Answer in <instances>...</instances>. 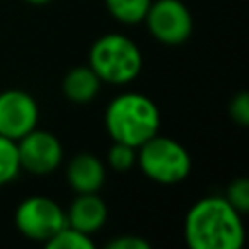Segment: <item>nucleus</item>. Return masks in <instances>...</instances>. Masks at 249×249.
<instances>
[{
    "instance_id": "14",
    "label": "nucleus",
    "mask_w": 249,
    "mask_h": 249,
    "mask_svg": "<svg viewBox=\"0 0 249 249\" xmlns=\"http://www.w3.org/2000/svg\"><path fill=\"white\" fill-rule=\"evenodd\" d=\"M21 171L16 140L0 136V187L8 185Z\"/></svg>"
},
{
    "instance_id": "4",
    "label": "nucleus",
    "mask_w": 249,
    "mask_h": 249,
    "mask_svg": "<svg viewBox=\"0 0 249 249\" xmlns=\"http://www.w3.org/2000/svg\"><path fill=\"white\" fill-rule=\"evenodd\" d=\"M136 150V161L142 173L156 183L173 185L191 173V154L181 142L169 136L154 134Z\"/></svg>"
},
{
    "instance_id": "9",
    "label": "nucleus",
    "mask_w": 249,
    "mask_h": 249,
    "mask_svg": "<svg viewBox=\"0 0 249 249\" xmlns=\"http://www.w3.org/2000/svg\"><path fill=\"white\" fill-rule=\"evenodd\" d=\"M66 214V224L84 231L95 233L107 222V204L97 193H78L76 198L70 202Z\"/></svg>"
},
{
    "instance_id": "5",
    "label": "nucleus",
    "mask_w": 249,
    "mask_h": 249,
    "mask_svg": "<svg viewBox=\"0 0 249 249\" xmlns=\"http://www.w3.org/2000/svg\"><path fill=\"white\" fill-rule=\"evenodd\" d=\"M14 222L23 237L45 243L66 224V214L53 198L35 195L23 198L18 204Z\"/></svg>"
},
{
    "instance_id": "3",
    "label": "nucleus",
    "mask_w": 249,
    "mask_h": 249,
    "mask_svg": "<svg viewBox=\"0 0 249 249\" xmlns=\"http://www.w3.org/2000/svg\"><path fill=\"white\" fill-rule=\"evenodd\" d=\"M88 66L97 74L101 82L123 86L140 74L142 53L130 37L121 33H107L89 47Z\"/></svg>"
},
{
    "instance_id": "2",
    "label": "nucleus",
    "mask_w": 249,
    "mask_h": 249,
    "mask_svg": "<svg viewBox=\"0 0 249 249\" xmlns=\"http://www.w3.org/2000/svg\"><path fill=\"white\" fill-rule=\"evenodd\" d=\"M105 128L115 142L138 148L160 130V109L144 93H121L105 109Z\"/></svg>"
},
{
    "instance_id": "12",
    "label": "nucleus",
    "mask_w": 249,
    "mask_h": 249,
    "mask_svg": "<svg viewBox=\"0 0 249 249\" xmlns=\"http://www.w3.org/2000/svg\"><path fill=\"white\" fill-rule=\"evenodd\" d=\"M152 0H105L109 14L126 25H134L144 21V16L150 8Z\"/></svg>"
},
{
    "instance_id": "6",
    "label": "nucleus",
    "mask_w": 249,
    "mask_h": 249,
    "mask_svg": "<svg viewBox=\"0 0 249 249\" xmlns=\"http://www.w3.org/2000/svg\"><path fill=\"white\" fill-rule=\"evenodd\" d=\"M144 21L150 35L163 45H181L193 33L191 10L181 0H152Z\"/></svg>"
},
{
    "instance_id": "16",
    "label": "nucleus",
    "mask_w": 249,
    "mask_h": 249,
    "mask_svg": "<svg viewBox=\"0 0 249 249\" xmlns=\"http://www.w3.org/2000/svg\"><path fill=\"white\" fill-rule=\"evenodd\" d=\"M224 198H226L239 214H245V212L249 210V181H247L245 177L233 179V181L228 185Z\"/></svg>"
},
{
    "instance_id": "18",
    "label": "nucleus",
    "mask_w": 249,
    "mask_h": 249,
    "mask_svg": "<svg viewBox=\"0 0 249 249\" xmlns=\"http://www.w3.org/2000/svg\"><path fill=\"white\" fill-rule=\"evenodd\" d=\"M105 247L107 249H150V243L134 233H128V235H119V237L107 241Z\"/></svg>"
},
{
    "instance_id": "15",
    "label": "nucleus",
    "mask_w": 249,
    "mask_h": 249,
    "mask_svg": "<svg viewBox=\"0 0 249 249\" xmlns=\"http://www.w3.org/2000/svg\"><path fill=\"white\" fill-rule=\"evenodd\" d=\"M107 163L113 171H119V173L128 171L136 163V148L113 140V144L107 152Z\"/></svg>"
},
{
    "instance_id": "13",
    "label": "nucleus",
    "mask_w": 249,
    "mask_h": 249,
    "mask_svg": "<svg viewBox=\"0 0 249 249\" xmlns=\"http://www.w3.org/2000/svg\"><path fill=\"white\" fill-rule=\"evenodd\" d=\"M45 245L49 249H93L95 243L89 233H84L68 224H64L54 235H51Z\"/></svg>"
},
{
    "instance_id": "1",
    "label": "nucleus",
    "mask_w": 249,
    "mask_h": 249,
    "mask_svg": "<svg viewBox=\"0 0 249 249\" xmlns=\"http://www.w3.org/2000/svg\"><path fill=\"white\" fill-rule=\"evenodd\" d=\"M183 233L191 249H239L245 241L241 214L224 196L196 200L185 216Z\"/></svg>"
},
{
    "instance_id": "7",
    "label": "nucleus",
    "mask_w": 249,
    "mask_h": 249,
    "mask_svg": "<svg viewBox=\"0 0 249 249\" xmlns=\"http://www.w3.org/2000/svg\"><path fill=\"white\" fill-rule=\"evenodd\" d=\"M16 146L19 167L33 175H49L62 163V144L53 132L39 130L35 126L16 140Z\"/></svg>"
},
{
    "instance_id": "10",
    "label": "nucleus",
    "mask_w": 249,
    "mask_h": 249,
    "mask_svg": "<svg viewBox=\"0 0 249 249\" xmlns=\"http://www.w3.org/2000/svg\"><path fill=\"white\" fill-rule=\"evenodd\" d=\"M66 181L76 195L99 193L105 183V165L97 156L89 152H80L66 165Z\"/></svg>"
},
{
    "instance_id": "11",
    "label": "nucleus",
    "mask_w": 249,
    "mask_h": 249,
    "mask_svg": "<svg viewBox=\"0 0 249 249\" xmlns=\"http://www.w3.org/2000/svg\"><path fill=\"white\" fill-rule=\"evenodd\" d=\"M101 84L89 66H74L62 78V93L72 103H88L99 93Z\"/></svg>"
},
{
    "instance_id": "17",
    "label": "nucleus",
    "mask_w": 249,
    "mask_h": 249,
    "mask_svg": "<svg viewBox=\"0 0 249 249\" xmlns=\"http://www.w3.org/2000/svg\"><path fill=\"white\" fill-rule=\"evenodd\" d=\"M230 117L239 124V126H247L249 124V93L245 89L237 91L228 107Z\"/></svg>"
},
{
    "instance_id": "8",
    "label": "nucleus",
    "mask_w": 249,
    "mask_h": 249,
    "mask_svg": "<svg viewBox=\"0 0 249 249\" xmlns=\"http://www.w3.org/2000/svg\"><path fill=\"white\" fill-rule=\"evenodd\" d=\"M39 123V107L23 89L0 91V136L19 140Z\"/></svg>"
},
{
    "instance_id": "19",
    "label": "nucleus",
    "mask_w": 249,
    "mask_h": 249,
    "mask_svg": "<svg viewBox=\"0 0 249 249\" xmlns=\"http://www.w3.org/2000/svg\"><path fill=\"white\" fill-rule=\"evenodd\" d=\"M23 2H27V4H35V6H41V4H49L51 0H23Z\"/></svg>"
}]
</instances>
